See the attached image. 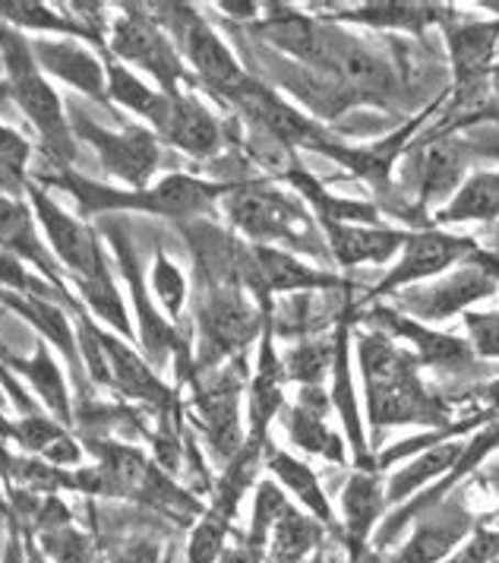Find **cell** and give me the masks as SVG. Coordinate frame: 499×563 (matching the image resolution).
Returning a JSON list of instances; mask_svg holds the SVG:
<instances>
[{
	"label": "cell",
	"mask_w": 499,
	"mask_h": 563,
	"mask_svg": "<svg viewBox=\"0 0 499 563\" xmlns=\"http://www.w3.org/2000/svg\"><path fill=\"white\" fill-rule=\"evenodd\" d=\"M23 529V526H20ZM23 563H51L48 558H45V551L38 548V541L29 536L23 529Z\"/></svg>",
	"instance_id": "obj_51"
},
{
	"label": "cell",
	"mask_w": 499,
	"mask_h": 563,
	"mask_svg": "<svg viewBox=\"0 0 499 563\" xmlns=\"http://www.w3.org/2000/svg\"><path fill=\"white\" fill-rule=\"evenodd\" d=\"M32 538L38 541V548L45 551V558L51 563H99L96 538L79 532L74 522L57 526V529H45V532Z\"/></svg>",
	"instance_id": "obj_43"
},
{
	"label": "cell",
	"mask_w": 499,
	"mask_h": 563,
	"mask_svg": "<svg viewBox=\"0 0 499 563\" xmlns=\"http://www.w3.org/2000/svg\"><path fill=\"white\" fill-rule=\"evenodd\" d=\"M101 60H104V77H108V102L121 104L126 111H133V114L143 118L152 130V124L158 121V114H162L168 96L158 92V89H152V86H146L133 70H126V64H121L118 57H111L108 48L101 52Z\"/></svg>",
	"instance_id": "obj_38"
},
{
	"label": "cell",
	"mask_w": 499,
	"mask_h": 563,
	"mask_svg": "<svg viewBox=\"0 0 499 563\" xmlns=\"http://www.w3.org/2000/svg\"><path fill=\"white\" fill-rule=\"evenodd\" d=\"M357 364L367 389V418L374 431L421 424L426 431H443L452 424L446 402L426 389L418 358L392 335L361 330L357 333Z\"/></svg>",
	"instance_id": "obj_3"
},
{
	"label": "cell",
	"mask_w": 499,
	"mask_h": 563,
	"mask_svg": "<svg viewBox=\"0 0 499 563\" xmlns=\"http://www.w3.org/2000/svg\"><path fill=\"white\" fill-rule=\"evenodd\" d=\"M101 238H108L114 260H118V269L124 276V285L133 295V313H136V342L143 349V358L149 361L155 371H162L168 361H175L177 377L187 380L193 377V355H190V333L171 323L149 291V276H146V263L136 251L133 238H130V225H126L121 216H101L99 225Z\"/></svg>",
	"instance_id": "obj_5"
},
{
	"label": "cell",
	"mask_w": 499,
	"mask_h": 563,
	"mask_svg": "<svg viewBox=\"0 0 499 563\" xmlns=\"http://www.w3.org/2000/svg\"><path fill=\"white\" fill-rule=\"evenodd\" d=\"M329 409H332V402H329L323 386H300L298 402L285 415V428H288L291 443L300 446L303 453L335 462V465H345L348 450H345V440L325 424Z\"/></svg>",
	"instance_id": "obj_25"
},
{
	"label": "cell",
	"mask_w": 499,
	"mask_h": 563,
	"mask_svg": "<svg viewBox=\"0 0 499 563\" xmlns=\"http://www.w3.org/2000/svg\"><path fill=\"white\" fill-rule=\"evenodd\" d=\"M108 54L149 74L158 82V92L165 96L184 92V86H193L197 79L187 70L175 38L146 10V3H124V10L111 20Z\"/></svg>",
	"instance_id": "obj_8"
},
{
	"label": "cell",
	"mask_w": 499,
	"mask_h": 563,
	"mask_svg": "<svg viewBox=\"0 0 499 563\" xmlns=\"http://www.w3.org/2000/svg\"><path fill=\"white\" fill-rule=\"evenodd\" d=\"M3 563H23V529L16 519H10V541H7Z\"/></svg>",
	"instance_id": "obj_50"
},
{
	"label": "cell",
	"mask_w": 499,
	"mask_h": 563,
	"mask_svg": "<svg viewBox=\"0 0 499 563\" xmlns=\"http://www.w3.org/2000/svg\"><path fill=\"white\" fill-rule=\"evenodd\" d=\"M361 323L374 327L376 333L392 335V339H401L408 342L411 355L418 358L421 367H450V371H462V367H472L477 361L475 349L468 339H458V335L440 333V330H430L426 323L401 313L396 308H376L364 310L361 313Z\"/></svg>",
	"instance_id": "obj_17"
},
{
	"label": "cell",
	"mask_w": 499,
	"mask_h": 563,
	"mask_svg": "<svg viewBox=\"0 0 499 563\" xmlns=\"http://www.w3.org/2000/svg\"><path fill=\"white\" fill-rule=\"evenodd\" d=\"M234 108H241L247 114V121L259 130L263 136H269L275 143H281L285 150H310L320 153L329 136L325 130L310 121L300 108L288 104L281 96H275L263 79L250 77L244 86H237L234 92L225 96Z\"/></svg>",
	"instance_id": "obj_15"
},
{
	"label": "cell",
	"mask_w": 499,
	"mask_h": 563,
	"mask_svg": "<svg viewBox=\"0 0 499 563\" xmlns=\"http://www.w3.org/2000/svg\"><path fill=\"white\" fill-rule=\"evenodd\" d=\"M480 251L475 238L465 234H446V231H408V241L396 256L392 269L382 276V282L374 288V298H392L396 291H404L418 282H430L443 273H450L452 266H458L462 260L475 256Z\"/></svg>",
	"instance_id": "obj_14"
},
{
	"label": "cell",
	"mask_w": 499,
	"mask_h": 563,
	"mask_svg": "<svg viewBox=\"0 0 499 563\" xmlns=\"http://www.w3.org/2000/svg\"><path fill=\"white\" fill-rule=\"evenodd\" d=\"M0 254L16 256L20 263L32 266L42 279H48L60 291H74L67 285V276L60 263L51 254L48 241L42 234V225L32 212V206L23 197L0 194Z\"/></svg>",
	"instance_id": "obj_19"
},
{
	"label": "cell",
	"mask_w": 499,
	"mask_h": 563,
	"mask_svg": "<svg viewBox=\"0 0 499 563\" xmlns=\"http://www.w3.org/2000/svg\"><path fill=\"white\" fill-rule=\"evenodd\" d=\"M497 155H499V153H497Z\"/></svg>",
	"instance_id": "obj_58"
},
{
	"label": "cell",
	"mask_w": 499,
	"mask_h": 563,
	"mask_svg": "<svg viewBox=\"0 0 499 563\" xmlns=\"http://www.w3.org/2000/svg\"><path fill=\"white\" fill-rule=\"evenodd\" d=\"M288 510H291V504H288L281 485L259 482L256 485V497H253V512H250V532L244 538H247L250 544L269 551V538H273L275 526L281 522V516Z\"/></svg>",
	"instance_id": "obj_44"
},
{
	"label": "cell",
	"mask_w": 499,
	"mask_h": 563,
	"mask_svg": "<svg viewBox=\"0 0 499 563\" xmlns=\"http://www.w3.org/2000/svg\"><path fill=\"white\" fill-rule=\"evenodd\" d=\"M386 485L379 482V472H357L345 487L342 512H345V541H348L351 563L361 561L367 541L374 536L376 522L386 516Z\"/></svg>",
	"instance_id": "obj_32"
},
{
	"label": "cell",
	"mask_w": 499,
	"mask_h": 563,
	"mask_svg": "<svg viewBox=\"0 0 499 563\" xmlns=\"http://www.w3.org/2000/svg\"><path fill=\"white\" fill-rule=\"evenodd\" d=\"M244 358H234L193 377V424L202 443L215 460L228 465L247 443L244 418H241V396H244Z\"/></svg>",
	"instance_id": "obj_11"
},
{
	"label": "cell",
	"mask_w": 499,
	"mask_h": 563,
	"mask_svg": "<svg viewBox=\"0 0 499 563\" xmlns=\"http://www.w3.org/2000/svg\"><path fill=\"white\" fill-rule=\"evenodd\" d=\"M263 308V333H259V352H256V367L250 377V434L256 440H269V424L275 421V415L285 406V364L275 355V330H273V298L259 301Z\"/></svg>",
	"instance_id": "obj_24"
},
{
	"label": "cell",
	"mask_w": 499,
	"mask_h": 563,
	"mask_svg": "<svg viewBox=\"0 0 499 563\" xmlns=\"http://www.w3.org/2000/svg\"><path fill=\"white\" fill-rule=\"evenodd\" d=\"M152 133L158 136V143H168L171 150L197 162L222 153L228 136L222 118L193 92L168 96L158 121L152 124Z\"/></svg>",
	"instance_id": "obj_16"
},
{
	"label": "cell",
	"mask_w": 499,
	"mask_h": 563,
	"mask_svg": "<svg viewBox=\"0 0 499 563\" xmlns=\"http://www.w3.org/2000/svg\"><path fill=\"white\" fill-rule=\"evenodd\" d=\"M29 48L35 64L42 67L45 77L60 79L79 96L92 99V102H108V77H104V60L89 52L82 42L76 38H29Z\"/></svg>",
	"instance_id": "obj_20"
},
{
	"label": "cell",
	"mask_w": 499,
	"mask_h": 563,
	"mask_svg": "<svg viewBox=\"0 0 499 563\" xmlns=\"http://www.w3.org/2000/svg\"><path fill=\"white\" fill-rule=\"evenodd\" d=\"M475 396L484 402V406H487V411H490L494 418H499V380L487 384L484 389H477Z\"/></svg>",
	"instance_id": "obj_52"
},
{
	"label": "cell",
	"mask_w": 499,
	"mask_h": 563,
	"mask_svg": "<svg viewBox=\"0 0 499 563\" xmlns=\"http://www.w3.org/2000/svg\"><path fill=\"white\" fill-rule=\"evenodd\" d=\"M263 561H266V551H263V548H256V544H250L247 538H241V541L228 544L225 551H222V558H219V563H263Z\"/></svg>",
	"instance_id": "obj_48"
},
{
	"label": "cell",
	"mask_w": 499,
	"mask_h": 563,
	"mask_svg": "<svg viewBox=\"0 0 499 563\" xmlns=\"http://www.w3.org/2000/svg\"><path fill=\"white\" fill-rule=\"evenodd\" d=\"M446 20L443 3H411V0H376L357 3L351 10H339L325 16V23H348L370 32H401V35H424L426 29Z\"/></svg>",
	"instance_id": "obj_28"
},
{
	"label": "cell",
	"mask_w": 499,
	"mask_h": 563,
	"mask_svg": "<svg viewBox=\"0 0 499 563\" xmlns=\"http://www.w3.org/2000/svg\"><path fill=\"white\" fill-rule=\"evenodd\" d=\"M468 168V150L462 140L436 130L430 140H414L408 153V175L414 180L418 203L430 206L452 197Z\"/></svg>",
	"instance_id": "obj_18"
},
{
	"label": "cell",
	"mask_w": 499,
	"mask_h": 563,
	"mask_svg": "<svg viewBox=\"0 0 499 563\" xmlns=\"http://www.w3.org/2000/svg\"><path fill=\"white\" fill-rule=\"evenodd\" d=\"M0 64L7 74V92L25 121L38 133V143L54 168H70L76 158V136L70 130L67 104L57 96L42 67L35 64L23 32L0 26Z\"/></svg>",
	"instance_id": "obj_4"
},
{
	"label": "cell",
	"mask_w": 499,
	"mask_h": 563,
	"mask_svg": "<svg viewBox=\"0 0 499 563\" xmlns=\"http://www.w3.org/2000/svg\"><path fill=\"white\" fill-rule=\"evenodd\" d=\"M3 364L25 380V384L32 386V393L48 406V415L54 421H60L64 428H76V409H74V399H70V386H67V377H64V367H60V361L54 358V352H51L48 342H35V352H32V358H23V355H16V352H10Z\"/></svg>",
	"instance_id": "obj_30"
},
{
	"label": "cell",
	"mask_w": 499,
	"mask_h": 563,
	"mask_svg": "<svg viewBox=\"0 0 499 563\" xmlns=\"http://www.w3.org/2000/svg\"><path fill=\"white\" fill-rule=\"evenodd\" d=\"M418 519H421V526L414 529L411 541L392 558V563L446 561L452 551H455V544L468 536V529H472V516L465 512V507L452 504V494L443 504H436L433 510H426Z\"/></svg>",
	"instance_id": "obj_29"
},
{
	"label": "cell",
	"mask_w": 499,
	"mask_h": 563,
	"mask_svg": "<svg viewBox=\"0 0 499 563\" xmlns=\"http://www.w3.org/2000/svg\"><path fill=\"white\" fill-rule=\"evenodd\" d=\"M193 317L200 335L193 377L244 358L250 342L263 333V308L241 285H202L193 301Z\"/></svg>",
	"instance_id": "obj_7"
},
{
	"label": "cell",
	"mask_w": 499,
	"mask_h": 563,
	"mask_svg": "<svg viewBox=\"0 0 499 563\" xmlns=\"http://www.w3.org/2000/svg\"><path fill=\"white\" fill-rule=\"evenodd\" d=\"M0 460H3V446H0Z\"/></svg>",
	"instance_id": "obj_56"
},
{
	"label": "cell",
	"mask_w": 499,
	"mask_h": 563,
	"mask_svg": "<svg viewBox=\"0 0 499 563\" xmlns=\"http://www.w3.org/2000/svg\"><path fill=\"white\" fill-rule=\"evenodd\" d=\"M25 197L42 225L51 254L60 263L64 276L74 282V295L79 298V305L96 320H101L111 333L121 335L124 342H136V327L126 313L130 308L124 305V295H121L114 273H111V263L104 256L99 229H92L79 216L54 203L48 190L38 187L35 180H29Z\"/></svg>",
	"instance_id": "obj_1"
},
{
	"label": "cell",
	"mask_w": 499,
	"mask_h": 563,
	"mask_svg": "<svg viewBox=\"0 0 499 563\" xmlns=\"http://www.w3.org/2000/svg\"><path fill=\"white\" fill-rule=\"evenodd\" d=\"M0 26L16 29V32H38V38L60 35V38H76V42H89L99 52L108 48V38L92 32V29L79 26L70 13L54 10L42 0H0Z\"/></svg>",
	"instance_id": "obj_33"
},
{
	"label": "cell",
	"mask_w": 499,
	"mask_h": 563,
	"mask_svg": "<svg viewBox=\"0 0 499 563\" xmlns=\"http://www.w3.org/2000/svg\"><path fill=\"white\" fill-rule=\"evenodd\" d=\"M67 114H70V130L76 140L92 146L101 168L111 178L130 184V187H149L152 178L158 175V162H162L158 136L149 128L130 124L124 130H108L96 124L82 108H74Z\"/></svg>",
	"instance_id": "obj_13"
},
{
	"label": "cell",
	"mask_w": 499,
	"mask_h": 563,
	"mask_svg": "<svg viewBox=\"0 0 499 563\" xmlns=\"http://www.w3.org/2000/svg\"><path fill=\"white\" fill-rule=\"evenodd\" d=\"M440 102H433L430 108H424L418 118H411L408 124L396 133H389L386 140H379L374 146H342V143H335V140H329L320 153L329 155V158H335V162H342V165H348L351 172L357 175V178L370 180L374 187L379 190H389V178H392V168H396V162L401 158V150L411 143V136L421 130L426 118L433 114V108Z\"/></svg>",
	"instance_id": "obj_27"
},
{
	"label": "cell",
	"mask_w": 499,
	"mask_h": 563,
	"mask_svg": "<svg viewBox=\"0 0 499 563\" xmlns=\"http://www.w3.org/2000/svg\"><path fill=\"white\" fill-rule=\"evenodd\" d=\"M462 450H465V440H440V443L426 446L424 453L411 456V462L399 472H392V478L386 482V507L411 500L421 487L436 482L443 472H450L462 456Z\"/></svg>",
	"instance_id": "obj_35"
},
{
	"label": "cell",
	"mask_w": 499,
	"mask_h": 563,
	"mask_svg": "<svg viewBox=\"0 0 499 563\" xmlns=\"http://www.w3.org/2000/svg\"><path fill=\"white\" fill-rule=\"evenodd\" d=\"M13 443L23 450L25 456L45 460L51 465H60V468H79L82 465V446L74 440V431L64 428L60 421H54L45 411L16 418Z\"/></svg>",
	"instance_id": "obj_34"
},
{
	"label": "cell",
	"mask_w": 499,
	"mask_h": 563,
	"mask_svg": "<svg viewBox=\"0 0 499 563\" xmlns=\"http://www.w3.org/2000/svg\"><path fill=\"white\" fill-rule=\"evenodd\" d=\"M29 180L38 187H57L76 203V216L82 222L101 219V216H124V212H143L155 219H171V222H187V219H202L212 212L215 203H222L231 184L228 180H202L197 175H165L152 180L149 187H114V184H99L86 178L74 168H54L32 172Z\"/></svg>",
	"instance_id": "obj_2"
},
{
	"label": "cell",
	"mask_w": 499,
	"mask_h": 563,
	"mask_svg": "<svg viewBox=\"0 0 499 563\" xmlns=\"http://www.w3.org/2000/svg\"><path fill=\"white\" fill-rule=\"evenodd\" d=\"M146 10L158 23H165L184 64H190L197 82L202 79V86H209L219 99H225L228 92L247 82L250 70L237 64L225 38L202 20L200 10H193L190 3H149Z\"/></svg>",
	"instance_id": "obj_9"
},
{
	"label": "cell",
	"mask_w": 499,
	"mask_h": 563,
	"mask_svg": "<svg viewBox=\"0 0 499 563\" xmlns=\"http://www.w3.org/2000/svg\"><path fill=\"white\" fill-rule=\"evenodd\" d=\"M111 563H165V554L149 538H136Z\"/></svg>",
	"instance_id": "obj_47"
},
{
	"label": "cell",
	"mask_w": 499,
	"mask_h": 563,
	"mask_svg": "<svg viewBox=\"0 0 499 563\" xmlns=\"http://www.w3.org/2000/svg\"><path fill=\"white\" fill-rule=\"evenodd\" d=\"M0 305L10 308L16 317H23L25 323L42 335V342H48L51 349L60 355V361L70 364L74 384L79 389V399H89V377H86V364L79 355V339H76L74 327H70V310L54 305V301H42V298H29V295H16L10 288H0Z\"/></svg>",
	"instance_id": "obj_22"
},
{
	"label": "cell",
	"mask_w": 499,
	"mask_h": 563,
	"mask_svg": "<svg viewBox=\"0 0 499 563\" xmlns=\"http://www.w3.org/2000/svg\"><path fill=\"white\" fill-rule=\"evenodd\" d=\"M101 345H104V355H108V377H111L108 389H118L121 396L140 402V406H149L158 415L162 411H177V389L162 384L158 371L130 342H124L121 335L101 330Z\"/></svg>",
	"instance_id": "obj_21"
},
{
	"label": "cell",
	"mask_w": 499,
	"mask_h": 563,
	"mask_svg": "<svg viewBox=\"0 0 499 563\" xmlns=\"http://www.w3.org/2000/svg\"><path fill=\"white\" fill-rule=\"evenodd\" d=\"M465 327H468V342L475 349L477 358H499V310H468L465 313Z\"/></svg>",
	"instance_id": "obj_46"
},
{
	"label": "cell",
	"mask_w": 499,
	"mask_h": 563,
	"mask_svg": "<svg viewBox=\"0 0 499 563\" xmlns=\"http://www.w3.org/2000/svg\"><path fill=\"white\" fill-rule=\"evenodd\" d=\"M215 7H219V13L228 16V20L250 23V20L259 16V7H263V3H253V0H222V3H215Z\"/></svg>",
	"instance_id": "obj_49"
},
{
	"label": "cell",
	"mask_w": 499,
	"mask_h": 563,
	"mask_svg": "<svg viewBox=\"0 0 499 563\" xmlns=\"http://www.w3.org/2000/svg\"><path fill=\"white\" fill-rule=\"evenodd\" d=\"M332 358H335V335H310L300 339V345H295L281 358V364L288 384L323 386L325 374L332 371Z\"/></svg>",
	"instance_id": "obj_40"
},
{
	"label": "cell",
	"mask_w": 499,
	"mask_h": 563,
	"mask_svg": "<svg viewBox=\"0 0 499 563\" xmlns=\"http://www.w3.org/2000/svg\"><path fill=\"white\" fill-rule=\"evenodd\" d=\"M354 320L351 308L339 317L335 323V358H332V393H329V402L332 409L342 415V424H345V434L351 440V460L361 472H379L376 468V456L367 446V437H364V418L357 409V389H354V377H351V330H354Z\"/></svg>",
	"instance_id": "obj_23"
},
{
	"label": "cell",
	"mask_w": 499,
	"mask_h": 563,
	"mask_svg": "<svg viewBox=\"0 0 499 563\" xmlns=\"http://www.w3.org/2000/svg\"><path fill=\"white\" fill-rule=\"evenodd\" d=\"M490 92H494V99H497V108H499V64L494 67V77H490Z\"/></svg>",
	"instance_id": "obj_53"
},
{
	"label": "cell",
	"mask_w": 499,
	"mask_h": 563,
	"mask_svg": "<svg viewBox=\"0 0 499 563\" xmlns=\"http://www.w3.org/2000/svg\"><path fill=\"white\" fill-rule=\"evenodd\" d=\"M0 516H7V519L13 516V507H10V500H7V494H3V490H0Z\"/></svg>",
	"instance_id": "obj_54"
},
{
	"label": "cell",
	"mask_w": 499,
	"mask_h": 563,
	"mask_svg": "<svg viewBox=\"0 0 499 563\" xmlns=\"http://www.w3.org/2000/svg\"><path fill=\"white\" fill-rule=\"evenodd\" d=\"M263 465L273 472L275 482L281 485L285 494H291L300 507L310 512L323 529H329V532H335V536H339V519H335L332 504H329V497H325L323 482L317 478V472H313L307 462L295 460L291 453H285V450H278V446H273V443H266Z\"/></svg>",
	"instance_id": "obj_31"
},
{
	"label": "cell",
	"mask_w": 499,
	"mask_h": 563,
	"mask_svg": "<svg viewBox=\"0 0 499 563\" xmlns=\"http://www.w3.org/2000/svg\"><path fill=\"white\" fill-rule=\"evenodd\" d=\"M228 532H231L228 519L202 510L200 519L193 522L190 541H187V563H219L222 551L228 548Z\"/></svg>",
	"instance_id": "obj_45"
},
{
	"label": "cell",
	"mask_w": 499,
	"mask_h": 563,
	"mask_svg": "<svg viewBox=\"0 0 499 563\" xmlns=\"http://www.w3.org/2000/svg\"><path fill=\"white\" fill-rule=\"evenodd\" d=\"M10 352H13V349H10V345H7V342H3V339H0V361L7 358V355H10Z\"/></svg>",
	"instance_id": "obj_55"
},
{
	"label": "cell",
	"mask_w": 499,
	"mask_h": 563,
	"mask_svg": "<svg viewBox=\"0 0 499 563\" xmlns=\"http://www.w3.org/2000/svg\"><path fill=\"white\" fill-rule=\"evenodd\" d=\"M228 222L247 238L250 244L263 247H281V251H300L307 256H329L325 241H320L317 225L307 212L303 200L281 194L273 184L250 180V184H231L225 197Z\"/></svg>",
	"instance_id": "obj_6"
},
{
	"label": "cell",
	"mask_w": 499,
	"mask_h": 563,
	"mask_svg": "<svg viewBox=\"0 0 499 563\" xmlns=\"http://www.w3.org/2000/svg\"><path fill=\"white\" fill-rule=\"evenodd\" d=\"M446 45L452 67V111H472L484 104L499 57L497 20H455L446 10Z\"/></svg>",
	"instance_id": "obj_12"
},
{
	"label": "cell",
	"mask_w": 499,
	"mask_h": 563,
	"mask_svg": "<svg viewBox=\"0 0 499 563\" xmlns=\"http://www.w3.org/2000/svg\"><path fill=\"white\" fill-rule=\"evenodd\" d=\"M32 143L23 133L0 124V194L25 197L29 175H32Z\"/></svg>",
	"instance_id": "obj_41"
},
{
	"label": "cell",
	"mask_w": 499,
	"mask_h": 563,
	"mask_svg": "<svg viewBox=\"0 0 499 563\" xmlns=\"http://www.w3.org/2000/svg\"><path fill=\"white\" fill-rule=\"evenodd\" d=\"M323 225L325 247L329 256L342 266L354 269L364 263H396L401 254L408 231L404 229H382V225H342V222H320Z\"/></svg>",
	"instance_id": "obj_26"
},
{
	"label": "cell",
	"mask_w": 499,
	"mask_h": 563,
	"mask_svg": "<svg viewBox=\"0 0 499 563\" xmlns=\"http://www.w3.org/2000/svg\"><path fill=\"white\" fill-rule=\"evenodd\" d=\"M285 178L295 184L300 197L320 212V222H342V225H379V209L370 203H357L348 197L329 194L307 168H288Z\"/></svg>",
	"instance_id": "obj_37"
},
{
	"label": "cell",
	"mask_w": 499,
	"mask_h": 563,
	"mask_svg": "<svg viewBox=\"0 0 499 563\" xmlns=\"http://www.w3.org/2000/svg\"><path fill=\"white\" fill-rule=\"evenodd\" d=\"M499 288V254L477 251L475 256L462 260L450 273L430 279L426 285H411L396 291V305L401 313L421 320V323H443L455 313H468L477 301L494 298Z\"/></svg>",
	"instance_id": "obj_10"
},
{
	"label": "cell",
	"mask_w": 499,
	"mask_h": 563,
	"mask_svg": "<svg viewBox=\"0 0 499 563\" xmlns=\"http://www.w3.org/2000/svg\"><path fill=\"white\" fill-rule=\"evenodd\" d=\"M323 526L313 516H303L295 507L281 516V522L275 526L273 538H269V563H307V558L317 551L320 538H323Z\"/></svg>",
	"instance_id": "obj_39"
},
{
	"label": "cell",
	"mask_w": 499,
	"mask_h": 563,
	"mask_svg": "<svg viewBox=\"0 0 499 563\" xmlns=\"http://www.w3.org/2000/svg\"><path fill=\"white\" fill-rule=\"evenodd\" d=\"M499 219V172H477L462 180L446 206L433 216L436 225L462 222H497Z\"/></svg>",
	"instance_id": "obj_36"
},
{
	"label": "cell",
	"mask_w": 499,
	"mask_h": 563,
	"mask_svg": "<svg viewBox=\"0 0 499 563\" xmlns=\"http://www.w3.org/2000/svg\"><path fill=\"white\" fill-rule=\"evenodd\" d=\"M149 291L152 298H155V305H158V310H162L171 323H180L184 308H187V291H190V288H187L184 273L168 260V254H165L162 247L152 256Z\"/></svg>",
	"instance_id": "obj_42"
},
{
	"label": "cell",
	"mask_w": 499,
	"mask_h": 563,
	"mask_svg": "<svg viewBox=\"0 0 499 563\" xmlns=\"http://www.w3.org/2000/svg\"><path fill=\"white\" fill-rule=\"evenodd\" d=\"M497 522H499V512H497Z\"/></svg>",
	"instance_id": "obj_57"
}]
</instances>
